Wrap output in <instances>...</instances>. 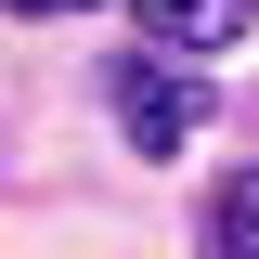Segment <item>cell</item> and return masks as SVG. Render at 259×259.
Here are the masks:
<instances>
[{
    "instance_id": "1",
    "label": "cell",
    "mask_w": 259,
    "mask_h": 259,
    "mask_svg": "<svg viewBox=\"0 0 259 259\" xmlns=\"http://www.w3.org/2000/svg\"><path fill=\"white\" fill-rule=\"evenodd\" d=\"M117 130H130V156H182L194 130H207V91H194L182 65L130 52V65H117Z\"/></svg>"
},
{
    "instance_id": "2",
    "label": "cell",
    "mask_w": 259,
    "mask_h": 259,
    "mask_svg": "<svg viewBox=\"0 0 259 259\" xmlns=\"http://www.w3.org/2000/svg\"><path fill=\"white\" fill-rule=\"evenodd\" d=\"M143 26H156L168 52H221V39L259 26V0H143Z\"/></svg>"
},
{
    "instance_id": "3",
    "label": "cell",
    "mask_w": 259,
    "mask_h": 259,
    "mask_svg": "<svg viewBox=\"0 0 259 259\" xmlns=\"http://www.w3.org/2000/svg\"><path fill=\"white\" fill-rule=\"evenodd\" d=\"M221 259H259V168H233L221 194Z\"/></svg>"
},
{
    "instance_id": "4",
    "label": "cell",
    "mask_w": 259,
    "mask_h": 259,
    "mask_svg": "<svg viewBox=\"0 0 259 259\" xmlns=\"http://www.w3.org/2000/svg\"><path fill=\"white\" fill-rule=\"evenodd\" d=\"M13 13H91V0H13Z\"/></svg>"
}]
</instances>
